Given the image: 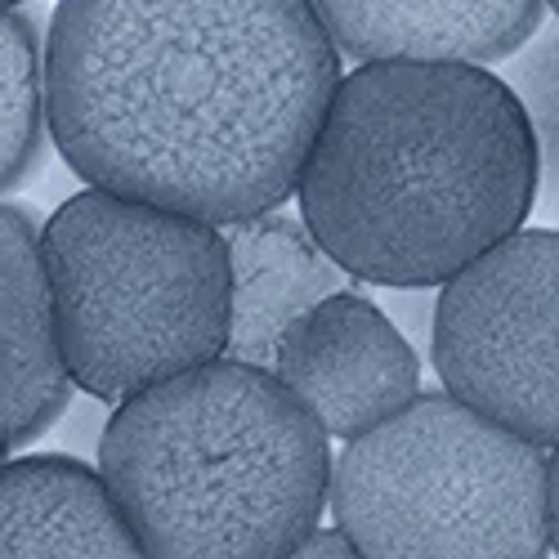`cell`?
I'll list each match as a JSON object with an SVG mask.
<instances>
[{"instance_id": "2", "label": "cell", "mask_w": 559, "mask_h": 559, "mask_svg": "<svg viewBox=\"0 0 559 559\" xmlns=\"http://www.w3.org/2000/svg\"><path fill=\"white\" fill-rule=\"evenodd\" d=\"M537 183V134L501 72L377 59L341 76L296 198L354 277L426 292L524 228Z\"/></svg>"}, {"instance_id": "7", "label": "cell", "mask_w": 559, "mask_h": 559, "mask_svg": "<svg viewBox=\"0 0 559 559\" xmlns=\"http://www.w3.org/2000/svg\"><path fill=\"white\" fill-rule=\"evenodd\" d=\"M273 371L341 443L390 421L421 394V362L412 341L385 309L349 287L292 322Z\"/></svg>"}, {"instance_id": "16", "label": "cell", "mask_w": 559, "mask_h": 559, "mask_svg": "<svg viewBox=\"0 0 559 559\" xmlns=\"http://www.w3.org/2000/svg\"><path fill=\"white\" fill-rule=\"evenodd\" d=\"M546 5H550V14H559V0H546Z\"/></svg>"}, {"instance_id": "14", "label": "cell", "mask_w": 559, "mask_h": 559, "mask_svg": "<svg viewBox=\"0 0 559 559\" xmlns=\"http://www.w3.org/2000/svg\"><path fill=\"white\" fill-rule=\"evenodd\" d=\"M296 555H305V559H354L358 546H354V537L336 524V528H313V533L296 546Z\"/></svg>"}, {"instance_id": "4", "label": "cell", "mask_w": 559, "mask_h": 559, "mask_svg": "<svg viewBox=\"0 0 559 559\" xmlns=\"http://www.w3.org/2000/svg\"><path fill=\"white\" fill-rule=\"evenodd\" d=\"M40 255L81 394L121 403L224 354L233 260L219 224L90 183L40 224Z\"/></svg>"}, {"instance_id": "1", "label": "cell", "mask_w": 559, "mask_h": 559, "mask_svg": "<svg viewBox=\"0 0 559 559\" xmlns=\"http://www.w3.org/2000/svg\"><path fill=\"white\" fill-rule=\"evenodd\" d=\"M336 85L313 0H59L45 40L59 157L211 224L296 193Z\"/></svg>"}, {"instance_id": "11", "label": "cell", "mask_w": 559, "mask_h": 559, "mask_svg": "<svg viewBox=\"0 0 559 559\" xmlns=\"http://www.w3.org/2000/svg\"><path fill=\"white\" fill-rule=\"evenodd\" d=\"M68 555V559H134L144 555L134 524L104 479L76 456L0 461V559Z\"/></svg>"}, {"instance_id": "3", "label": "cell", "mask_w": 559, "mask_h": 559, "mask_svg": "<svg viewBox=\"0 0 559 559\" xmlns=\"http://www.w3.org/2000/svg\"><path fill=\"white\" fill-rule=\"evenodd\" d=\"M328 439L277 371L219 354L121 399L99 471L144 555L277 559L328 510Z\"/></svg>"}, {"instance_id": "5", "label": "cell", "mask_w": 559, "mask_h": 559, "mask_svg": "<svg viewBox=\"0 0 559 559\" xmlns=\"http://www.w3.org/2000/svg\"><path fill=\"white\" fill-rule=\"evenodd\" d=\"M328 506L367 559L550 555L546 448L448 390L349 439Z\"/></svg>"}, {"instance_id": "9", "label": "cell", "mask_w": 559, "mask_h": 559, "mask_svg": "<svg viewBox=\"0 0 559 559\" xmlns=\"http://www.w3.org/2000/svg\"><path fill=\"white\" fill-rule=\"evenodd\" d=\"M313 10L358 63H501L537 32L546 0H313Z\"/></svg>"}, {"instance_id": "6", "label": "cell", "mask_w": 559, "mask_h": 559, "mask_svg": "<svg viewBox=\"0 0 559 559\" xmlns=\"http://www.w3.org/2000/svg\"><path fill=\"white\" fill-rule=\"evenodd\" d=\"M448 394L542 448L559 443V233L515 228L435 296Z\"/></svg>"}, {"instance_id": "12", "label": "cell", "mask_w": 559, "mask_h": 559, "mask_svg": "<svg viewBox=\"0 0 559 559\" xmlns=\"http://www.w3.org/2000/svg\"><path fill=\"white\" fill-rule=\"evenodd\" d=\"M45 50L27 14L0 5V193L23 183L45 139Z\"/></svg>"}, {"instance_id": "15", "label": "cell", "mask_w": 559, "mask_h": 559, "mask_svg": "<svg viewBox=\"0 0 559 559\" xmlns=\"http://www.w3.org/2000/svg\"><path fill=\"white\" fill-rule=\"evenodd\" d=\"M550 555H559V443L550 452Z\"/></svg>"}, {"instance_id": "8", "label": "cell", "mask_w": 559, "mask_h": 559, "mask_svg": "<svg viewBox=\"0 0 559 559\" xmlns=\"http://www.w3.org/2000/svg\"><path fill=\"white\" fill-rule=\"evenodd\" d=\"M76 381L59 349L40 224L0 206V461L68 412Z\"/></svg>"}, {"instance_id": "17", "label": "cell", "mask_w": 559, "mask_h": 559, "mask_svg": "<svg viewBox=\"0 0 559 559\" xmlns=\"http://www.w3.org/2000/svg\"><path fill=\"white\" fill-rule=\"evenodd\" d=\"M0 5H23V0H0Z\"/></svg>"}, {"instance_id": "13", "label": "cell", "mask_w": 559, "mask_h": 559, "mask_svg": "<svg viewBox=\"0 0 559 559\" xmlns=\"http://www.w3.org/2000/svg\"><path fill=\"white\" fill-rule=\"evenodd\" d=\"M501 81L520 95L533 121L537 157H542L537 206L555 215L559 211V14L555 19L546 14L520 50L501 59Z\"/></svg>"}, {"instance_id": "10", "label": "cell", "mask_w": 559, "mask_h": 559, "mask_svg": "<svg viewBox=\"0 0 559 559\" xmlns=\"http://www.w3.org/2000/svg\"><path fill=\"white\" fill-rule=\"evenodd\" d=\"M219 228L233 260V328L224 354L273 371L292 322L332 292H345L354 273L332 260L305 219L260 211Z\"/></svg>"}]
</instances>
